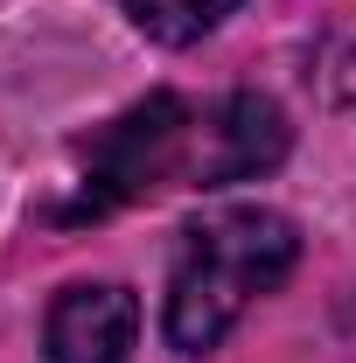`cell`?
Segmentation results:
<instances>
[{"label":"cell","instance_id":"6da1fadb","mask_svg":"<svg viewBox=\"0 0 356 363\" xmlns=\"http://www.w3.org/2000/svg\"><path fill=\"white\" fill-rule=\"evenodd\" d=\"M301 259V238L279 210H217L182 230L175 272H168V342L182 357L217 350L238 328V315L272 294Z\"/></svg>","mask_w":356,"mask_h":363},{"label":"cell","instance_id":"7a4b0ae2","mask_svg":"<svg viewBox=\"0 0 356 363\" xmlns=\"http://www.w3.org/2000/svg\"><path fill=\"white\" fill-rule=\"evenodd\" d=\"M196 126H203V105H189L175 91L140 98L133 112H119L112 126H98L77 147V196L56 217L63 224H84V217L140 203V196H154L168 182L196 189Z\"/></svg>","mask_w":356,"mask_h":363},{"label":"cell","instance_id":"3957f363","mask_svg":"<svg viewBox=\"0 0 356 363\" xmlns=\"http://www.w3.org/2000/svg\"><path fill=\"white\" fill-rule=\"evenodd\" d=\"M287 154V112L259 98V91H230L203 105L196 126V189H223V182L266 175Z\"/></svg>","mask_w":356,"mask_h":363},{"label":"cell","instance_id":"277c9868","mask_svg":"<svg viewBox=\"0 0 356 363\" xmlns=\"http://www.w3.org/2000/svg\"><path fill=\"white\" fill-rule=\"evenodd\" d=\"M140 342V301L119 279H77L49 301L43 350L49 363H126Z\"/></svg>","mask_w":356,"mask_h":363},{"label":"cell","instance_id":"5b68a950","mask_svg":"<svg viewBox=\"0 0 356 363\" xmlns=\"http://www.w3.org/2000/svg\"><path fill=\"white\" fill-rule=\"evenodd\" d=\"M119 7H126V21L147 43H168V49L203 43V35H217L238 14V0H119Z\"/></svg>","mask_w":356,"mask_h":363}]
</instances>
